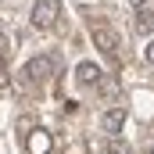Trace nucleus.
I'll list each match as a JSON object with an SVG mask.
<instances>
[{"mask_svg": "<svg viewBox=\"0 0 154 154\" xmlns=\"http://www.w3.org/2000/svg\"><path fill=\"white\" fill-rule=\"evenodd\" d=\"M57 18H61V0H36L32 4V25L36 29H54L57 25Z\"/></svg>", "mask_w": 154, "mask_h": 154, "instance_id": "nucleus-1", "label": "nucleus"}, {"mask_svg": "<svg viewBox=\"0 0 154 154\" xmlns=\"http://www.w3.org/2000/svg\"><path fill=\"white\" fill-rule=\"evenodd\" d=\"M90 36H93V43H97L100 54H108V57H115V54H118V32L111 29V25L93 22V25H90Z\"/></svg>", "mask_w": 154, "mask_h": 154, "instance_id": "nucleus-2", "label": "nucleus"}, {"mask_svg": "<svg viewBox=\"0 0 154 154\" xmlns=\"http://www.w3.org/2000/svg\"><path fill=\"white\" fill-rule=\"evenodd\" d=\"M25 151H29V154H50V151H54V136H50L47 129L32 125V129L25 133Z\"/></svg>", "mask_w": 154, "mask_h": 154, "instance_id": "nucleus-3", "label": "nucleus"}, {"mask_svg": "<svg viewBox=\"0 0 154 154\" xmlns=\"http://www.w3.org/2000/svg\"><path fill=\"white\" fill-rule=\"evenodd\" d=\"M54 72V57H32L29 65H25V75L32 79V82H43V79H50Z\"/></svg>", "mask_w": 154, "mask_h": 154, "instance_id": "nucleus-4", "label": "nucleus"}, {"mask_svg": "<svg viewBox=\"0 0 154 154\" xmlns=\"http://www.w3.org/2000/svg\"><path fill=\"white\" fill-rule=\"evenodd\" d=\"M100 125H104V133H108V136H118V129L125 125V108H111V111H104Z\"/></svg>", "mask_w": 154, "mask_h": 154, "instance_id": "nucleus-5", "label": "nucleus"}, {"mask_svg": "<svg viewBox=\"0 0 154 154\" xmlns=\"http://www.w3.org/2000/svg\"><path fill=\"white\" fill-rule=\"evenodd\" d=\"M75 79H79V82H82V86H93V82L100 79V68H97L93 61H82V65H79V68H75Z\"/></svg>", "mask_w": 154, "mask_h": 154, "instance_id": "nucleus-6", "label": "nucleus"}, {"mask_svg": "<svg viewBox=\"0 0 154 154\" xmlns=\"http://www.w3.org/2000/svg\"><path fill=\"white\" fill-rule=\"evenodd\" d=\"M154 29V14L151 11H140V14H136V32H151Z\"/></svg>", "mask_w": 154, "mask_h": 154, "instance_id": "nucleus-7", "label": "nucleus"}, {"mask_svg": "<svg viewBox=\"0 0 154 154\" xmlns=\"http://www.w3.org/2000/svg\"><path fill=\"white\" fill-rule=\"evenodd\" d=\"M147 61H151V65H154V39H151V43H147Z\"/></svg>", "mask_w": 154, "mask_h": 154, "instance_id": "nucleus-8", "label": "nucleus"}, {"mask_svg": "<svg viewBox=\"0 0 154 154\" xmlns=\"http://www.w3.org/2000/svg\"><path fill=\"white\" fill-rule=\"evenodd\" d=\"M143 4H147V0H133V7H143Z\"/></svg>", "mask_w": 154, "mask_h": 154, "instance_id": "nucleus-9", "label": "nucleus"}, {"mask_svg": "<svg viewBox=\"0 0 154 154\" xmlns=\"http://www.w3.org/2000/svg\"><path fill=\"white\" fill-rule=\"evenodd\" d=\"M0 47H7V39H4V29H0Z\"/></svg>", "mask_w": 154, "mask_h": 154, "instance_id": "nucleus-10", "label": "nucleus"}, {"mask_svg": "<svg viewBox=\"0 0 154 154\" xmlns=\"http://www.w3.org/2000/svg\"><path fill=\"white\" fill-rule=\"evenodd\" d=\"M151 154H154V143H151Z\"/></svg>", "mask_w": 154, "mask_h": 154, "instance_id": "nucleus-11", "label": "nucleus"}]
</instances>
